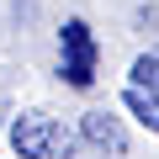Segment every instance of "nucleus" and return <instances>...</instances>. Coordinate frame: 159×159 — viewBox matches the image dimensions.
Returning a JSON list of instances; mask_svg holds the SVG:
<instances>
[{
  "mask_svg": "<svg viewBox=\"0 0 159 159\" xmlns=\"http://www.w3.org/2000/svg\"><path fill=\"white\" fill-rule=\"evenodd\" d=\"M80 138H85L90 148H101V154H111V159L127 154V127H122V117H111V111H101V106L80 117Z\"/></svg>",
  "mask_w": 159,
  "mask_h": 159,
  "instance_id": "obj_4",
  "label": "nucleus"
},
{
  "mask_svg": "<svg viewBox=\"0 0 159 159\" xmlns=\"http://www.w3.org/2000/svg\"><path fill=\"white\" fill-rule=\"evenodd\" d=\"M11 148L21 159H69L74 154V133L64 122H53L48 111H21L11 122Z\"/></svg>",
  "mask_w": 159,
  "mask_h": 159,
  "instance_id": "obj_1",
  "label": "nucleus"
},
{
  "mask_svg": "<svg viewBox=\"0 0 159 159\" xmlns=\"http://www.w3.org/2000/svg\"><path fill=\"white\" fill-rule=\"evenodd\" d=\"M122 106L148 133H159V53L133 58V80H127V90H122Z\"/></svg>",
  "mask_w": 159,
  "mask_h": 159,
  "instance_id": "obj_3",
  "label": "nucleus"
},
{
  "mask_svg": "<svg viewBox=\"0 0 159 159\" xmlns=\"http://www.w3.org/2000/svg\"><path fill=\"white\" fill-rule=\"evenodd\" d=\"M58 74L74 90H90L96 85V37H90V27L80 16H69L64 32H58Z\"/></svg>",
  "mask_w": 159,
  "mask_h": 159,
  "instance_id": "obj_2",
  "label": "nucleus"
}]
</instances>
